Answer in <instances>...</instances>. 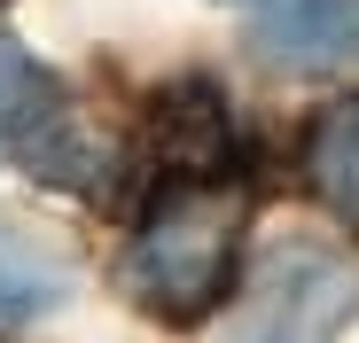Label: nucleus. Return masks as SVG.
Returning <instances> with one entry per match:
<instances>
[{"label": "nucleus", "instance_id": "1", "mask_svg": "<svg viewBox=\"0 0 359 343\" xmlns=\"http://www.w3.org/2000/svg\"><path fill=\"white\" fill-rule=\"evenodd\" d=\"M243 226H250V195L234 172L226 180H156L133 242H126V297L164 328L211 320L219 297L234 289Z\"/></svg>", "mask_w": 359, "mask_h": 343}, {"label": "nucleus", "instance_id": "2", "mask_svg": "<svg viewBox=\"0 0 359 343\" xmlns=\"http://www.w3.org/2000/svg\"><path fill=\"white\" fill-rule=\"evenodd\" d=\"M359 312V273L328 250H281L258 289L243 304V320L226 328V343H336Z\"/></svg>", "mask_w": 359, "mask_h": 343}, {"label": "nucleus", "instance_id": "3", "mask_svg": "<svg viewBox=\"0 0 359 343\" xmlns=\"http://www.w3.org/2000/svg\"><path fill=\"white\" fill-rule=\"evenodd\" d=\"M149 172L156 180H226L234 172V118H226V102L219 86L203 78H180L149 102Z\"/></svg>", "mask_w": 359, "mask_h": 343}, {"label": "nucleus", "instance_id": "4", "mask_svg": "<svg viewBox=\"0 0 359 343\" xmlns=\"http://www.w3.org/2000/svg\"><path fill=\"white\" fill-rule=\"evenodd\" d=\"M250 39L281 71H351L359 63V0H266Z\"/></svg>", "mask_w": 359, "mask_h": 343}, {"label": "nucleus", "instance_id": "5", "mask_svg": "<svg viewBox=\"0 0 359 343\" xmlns=\"http://www.w3.org/2000/svg\"><path fill=\"white\" fill-rule=\"evenodd\" d=\"M305 188L359 234V94L313 118V133H305Z\"/></svg>", "mask_w": 359, "mask_h": 343}, {"label": "nucleus", "instance_id": "6", "mask_svg": "<svg viewBox=\"0 0 359 343\" xmlns=\"http://www.w3.org/2000/svg\"><path fill=\"white\" fill-rule=\"evenodd\" d=\"M63 297V281H55L39 258H24V250H8L0 242V328H24L39 304H55Z\"/></svg>", "mask_w": 359, "mask_h": 343}, {"label": "nucleus", "instance_id": "7", "mask_svg": "<svg viewBox=\"0 0 359 343\" xmlns=\"http://www.w3.org/2000/svg\"><path fill=\"white\" fill-rule=\"evenodd\" d=\"M47 94V71L32 63V55L8 39V31H0V148H8L16 141V125L32 118V102Z\"/></svg>", "mask_w": 359, "mask_h": 343}]
</instances>
